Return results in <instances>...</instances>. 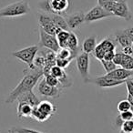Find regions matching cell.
I'll return each mask as SVG.
<instances>
[{
    "label": "cell",
    "instance_id": "1",
    "mask_svg": "<svg viewBox=\"0 0 133 133\" xmlns=\"http://www.w3.org/2000/svg\"><path fill=\"white\" fill-rule=\"evenodd\" d=\"M23 76L22 79L19 81L17 86L11 90V92L6 97L5 103L6 104H11L14 101H16L17 97L21 95L22 93L26 92V91L32 90L36 85L37 84L38 80L40 79L41 77L44 75L42 69H28L23 70Z\"/></svg>",
    "mask_w": 133,
    "mask_h": 133
},
{
    "label": "cell",
    "instance_id": "2",
    "mask_svg": "<svg viewBox=\"0 0 133 133\" xmlns=\"http://www.w3.org/2000/svg\"><path fill=\"white\" fill-rule=\"evenodd\" d=\"M30 10L31 9H30L28 1L20 0L0 8V18L21 17V16L28 15Z\"/></svg>",
    "mask_w": 133,
    "mask_h": 133
},
{
    "label": "cell",
    "instance_id": "3",
    "mask_svg": "<svg viewBox=\"0 0 133 133\" xmlns=\"http://www.w3.org/2000/svg\"><path fill=\"white\" fill-rule=\"evenodd\" d=\"M57 111V107L48 100H42L33 109L31 118L38 122L48 121Z\"/></svg>",
    "mask_w": 133,
    "mask_h": 133
},
{
    "label": "cell",
    "instance_id": "4",
    "mask_svg": "<svg viewBox=\"0 0 133 133\" xmlns=\"http://www.w3.org/2000/svg\"><path fill=\"white\" fill-rule=\"evenodd\" d=\"M38 50H39L38 46H26V48H22V49L12 52L11 55L13 57H17V59H19L22 62L26 63L28 66V68H31L33 66L34 59H35Z\"/></svg>",
    "mask_w": 133,
    "mask_h": 133
},
{
    "label": "cell",
    "instance_id": "5",
    "mask_svg": "<svg viewBox=\"0 0 133 133\" xmlns=\"http://www.w3.org/2000/svg\"><path fill=\"white\" fill-rule=\"evenodd\" d=\"M37 22H38V28H42L46 33L50 35L57 36V34L60 30H62L52 21L49 13L46 12L37 13Z\"/></svg>",
    "mask_w": 133,
    "mask_h": 133
},
{
    "label": "cell",
    "instance_id": "6",
    "mask_svg": "<svg viewBox=\"0 0 133 133\" xmlns=\"http://www.w3.org/2000/svg\"><path fill=\"white\" fill-rule=\"evenodd\" d=\"M38 31H39V42L37 46L39 48H48V49L52 50V51L57 53L59 50V48H60L58 42H57V37L46 33L40 28H38Z\"/></svg>",
    "mask_w": 133,
    "mask_h": 133
},
{
    "label": "cell",
    "instance_id": "7",
    "mask_svg": "<svg viewBox=\"0 0 133 133\" xmlns=\"http://www.w3.org/2000/svg\"><path fill=\"white\" fill-rule=\"evenodd\" d=\"M76 63L84 83H88L89 79V54L85 52L79 53L76 57Z\"/></svg>",
    "mask_w": 133,
    "mask_h": 133
},
{
    "label": "cell",
    "instance_id": "8",
    "mask_svg": "<svg viewBox=\"0 0 133 133\" xmlns=\"http://www.w3.org/2000/svg\"><path fill=\"white\" fill-rule=\"evenodd\" d=\"M111 17H113L112 14L108 12L103 6L97 5V6H93L88 13L85 14V22L92 23L95 21H98Z\"/></svg>",
    "mask_w": 133,
    "mask_h": 133
},
{
    "label": "cell",
    "instance_id": "9",
    "mask_svg": "<svg viewBox=\"0 0 133 133\" xmlns=\"http://www.w3.org/2000/svg\"><path fill=\"white\" fill-rule=\"evenodd\" d=\"M37 92L43 97H48V98H57L60 96L62 92V89L58 87H52L48 85L46 82L45 78L41 79L37 85Z\"/></svg>",
    "mask_w": 133,
    "mask_h": 133
},
{
    "label": "cell",
    "instance_id": "10",
    "mask_svg": "<svg viewBox=\"0 0 133 133\" xmlns=\"http://www.w3.org/2000/svg\"><path fill=\"white\" fill-rule=\"evenodd\" d=\"M88 83H92L99 88L108 89V88H114V87H117V86H120L125 83V81H123V80L114 79V78H110V77L107 76V75H104V76L89 78Z\"/></svg>",
    "mask_w": 133,
    "mask_h": 133
},
{
    "label": "cell",
    "instance_id": "11",
    "mask_svg": "<svg viewBox=\"0 0 133 133\" xmlns=\"http://www.w3.org/2000/svg\"><path fill=\"white\" fill-rule=\"evenodd\" d=\"M65 19H66V25L69 26V29L75 30L78 29L85 22V14L82 11L75 12V13L66 15Z\"/></svg>",
    "mask_w": 133,
    "mask_h": 133
},
{
    "label": "cell",
    "instance_id": "12",
    "mask_svg": "<svg viewBox=\"0 0 133 133\" xmlns=\"http://www.w3.org/2000/svg\"><path fill=\"white\" fill-rule=\"evenodd\" d=\"M112 14L114 17L125 19L126 21H130L132 19V13L129 9L128 2H117Z\"/></svg>",
    "mask_w": 133,
    "mask_h": 133
},
{
    "label": "cell",
    "instance_id": "13",
    "mask_svg": "<svg viewBox=\"0 0 133 133\" xmlns=\"http://www.w3.org/2000/svg\"><path fill=\"white\" fill-rule=\"evenodd\" d=\"M70 6L69 0H49L50 13L66 15Z\"/></svg>",
    "mask_w": 133,
    "mask_h": 133
},
{
    "label": "cell",
    "instance_id": "14",
    "mask_svg": "<svg viewBox=\"0 0 133 133\" xmlns=\"http://www.w3.org/2000/svg\"><path fill=\"white\" fill-rule=\"evenodd\" d=\"M107 76L114 78L117 80H123L125 81L126 79L133 77V70H129V69H123V68H117L116 69L112 70L111 72L107 73Z\"/></svg>",
    "mask_w": 133,
    "mask_h": 133
},
{
    "label": "cell",
    "instance_id": "15",
    "mask_svg": "<svg viewBox=\"0 0 133 133\" xmlns=\"http://www.w3.org/2000/svg\"><path fill=\"white\" fill-rule=\"evenodd\" d=\"M34 107L30 104L26 102H18L17 108V115L18 119H24V118H31L32 112H33Z\"/></svg>",
    "mask_w": 133,
    "mask_h": 133
},
{
    "label": "cell",
    "instance_id": "16",
    "mask_svg": "<svg viewBox=\"0 0 133 133\" xmlns=\"http://www.w3.org/2000/svg\"><path fill=\"white\" fill-rule=\"evenodd\" d=\"M17 102H26V103H28L31 106H33L34 108L38 105L39 102H40L39 98H37V95L32 90L26 91V92H24L21 95H19V96L17 97Z\"/></svg>",
    "mask_w": 133,
    "mask_h": 133
},
{
    "label": "cell",
    "instance_id": "17",
    "mask_svg": "<svg viewBox=\"0 0 133 133\" xmlns=\"http://www.w3.org/2000/svg\"><path fill=\"white\" fill-rule=\"evenodd\" d=\"M113 37H114L116 42L118 43L122 48H126V46H132V42H131V40L129 38L127 34L125 33L124 29H118V30H117V31H115Z\"/></svg>",
    "mask_w": 133,
    "mask_h": 133
},
{
    "label": "cell",
    "instance_id": "18",
    "mask_svg": "<svg viewBox=\"0 0 133 133\" xmlns=\"http://www.w3.org/2000/svg\"><path fill=\"white\" fill-rule=\"evenodd\" d=\"M79 43H78V38L77 37V35L74 32H69V36L68 41H66V48H69L72 51L73 55H74L75 58L78 55V51H79Z\"/></svg>",
    "mask_w": 133,
    "mask_h": 133
},
{
    "label": "cell",
    "instance_id": "19",
    "mask_svg": "<svg viewBox=\"0 0 133 133\" xmlns=\"http://www.w3.org/2000/svg\"><path fill=\"white\" fill-rule=\"evenodd\" d=\"M96 46H97V36L91 35L84 39L83 43H82V52H85L87 54L93 53Z\"/></svg>",
    "mask_w": 133,
    "mask_h": 133
},
{
    "label": "cell",
    "instance_id": "20",
    "mask_svg": "<svg viewBox=\"0 0 133 133\" xmlns=\"http://www.w3.org/2000/svg\"><path fill=\"white\" fill-rule=\"evenodd\" d=\"M99 45L104 49L105 52L111 51V50H116L117 42L115 40L114 37H108L106 38L102 39L99 42Z\"/></svg>",
    "mask_w": 133,
    "mask_h": 133
},
{
    "label": "cell",
    "instance_id": "21",
    "mask_svg": "<svg viewBox=\"0 0 133 133\" xmlns=\"http://www.w3.org/2000/svg\"><path fill=\"white\" fill-rule=\"evenodd\" d=\"M69 30H60L58 33L57 34V42H58V45L60 48H66V41H68V38H69Z\"/></svg>",
    "mask_w": 133,
    "mask_h": 133
},
{
    "label": "cell",
    "instance_id": "22",
    "mask_svg": "<svg viewBox=\"0 0 133 133\" xmlns=\"http://www.w3.org/2000/svg\"><path fill=\"white\" fill-rule=\"evenodd\" d=\"M57 58H62V59H70V60L75 58L72 51L68 48H59V50L57 52Z\"/></svg>",
    "mask_w": 133,
    "mask_h": 133
},
{
    "label": "cell",
    "instance_id": "23",
    "mask_svg": "<svg viewBox=\"0 0 133 133\" xmlns=\"http://www.w3.org/2000/svg\"><path fill=\"white\" fill-rule=\"evenodd\" d=\"M120 66L129 70H133V56L124 54Z\"/></svg>",
    "mask_w": 133,
    "mask_h": 133
},
{
    "label": "cell",
    "instance_id": "24",
    "mask_svg": "<svg viewBox=\"0 0 133 133\" xmlns=\"http://www.w3.org/2000/svg\"><path fill=\"white\" fill-rule=\"evenodd\" d=\"M100 63H101V65L103 66L104 70L106 71V73L111 72L112 70L116 69L117 66H118L114 62H113V61H108V60H105V59L100 60Z\"/></svg>",
    "mask_w": 133,
    "mask_h": 133
},
{
    "label": "cell",
    "instance_id": "25",
    "mask_svg": "<svg viewBox=\"0 0 133 133\" xmlns=\"http://www.w3.org/2000/svg\"><path fill=\"white\" fill-rule=\"evenodd\" d=\"M49 74L53 75L54 77H56V78L59 79V78H61L65 74H66V71H65L63 69H61V68H59L58 66H57V65H54V66L51 68V69H50Z\"/></svg>",
    "mask_w": 133,
    "mask_h": 133
},
{
    "label": "cell",
    "instance_id": "26",
    "mask_svg": "<svg viewBox=\"0 0 133 133\" xmlns=\"http://www.w3.org/2000/svg\"><path fill=\"white\" fill-rule=\"evenodd\" d=\"M44 76H45V78H44L45 80H46V82L48 84V85L52 86V87L60 88V84H59L58 78H57L56 77H54L53 75H51V74H46V75H44Z\"/></svg>",
    "mask_w": 133,
    "mask_h": 133
},
{
    "label": "cell",
    "instance_id": "27",
    "mask_svg": "<svg viewBox=\"0 0 133 133\" xmlns=\"http://www.w3.org/2000/svg\"><path fill=\"white\" fill-rule=\"evenodd\" d=\"M118 112H124V111L131 110V106L130 103L128 99H123L120 100L118 103Z\"/></svg>",
    "mask_w": 133,
    "mask_h": 133
},
{
    "label": "cell",
    "instance_id": "28",
    "mask_svg": "<svg viewBox=\"0 0 133 133\" xmlns=\"http://www.w3.org/2000/svg\"><path fill=\"white\" fill-rule=\"evenodd\" d=\"M11 130L14 133H44V132L35 130V129H28V128H23V127H12Z\"/></svg>",
    "mask_w": 133,
    "mask_h": 133
},
{
    "label": "cell",
    "instance_id": "29",
    "mask_svg": "<svg viewBox=\"0 0 133 133\" xmlns=\"http://www.w3.org/2000/svg\"><path fill=\"white\" fill-rule=\"evenodd\" d=\"M105 53L106 52L104 51V49L101 48V46H100L99 44H98L96 46V48L94 49V51H93V56H94L98 60L100 61L104 58V55H105Z\"/></svg>",
    "mask_w": 133,
    "mask_h": 133
},
{
    "label": "cell",
    "instance_id": "30",
    "mask_svg": "<svg viewBox=\"0 0 133 133\" xmlns=\"http://www.w3.org/2000/svg\"><path fill=\"white\" fill-rule=\"evenodd\" d=\"M120 129L125 132H133V118L124 121L120 127Z\"/></svg>",
    "mask_w": 133,
    "mask_h": 133
},
{
    "label": "cell",
    "instance_id": "31",
    "mask_svg": "<svg viewBox=\"0 0 133 133\" xmlns=\"http://www.w3.org/2000/svg\"><path fill=\"white\" fill-rule=\"evenodd\" d=\"M70 63H71L70 59H62V58H57V59H56V65L63 69H66V68L69 66Z\"/></svg>",
    "mask_w": 133,
    "mask_h": 133
},
{
    "label": "cell",
    "instance_id": "32",
    "mask_svg": "<svg viewBox=\"0 0 133 133\" xmlns=\"http://www.w3.org/2000/svg\"><path fill=\"white\" fill-rule=\"evenodd\" d=\"M125 85L127 87L128 94L133 97V77L125 80Z\"/></svg>",
    "mask_w": 133,
    "mask_h": 133
},
{
    "label": "cell",
    "instance_id": "33",
    "mask_svg": "<svg viewBox=\"0 0 133 133\" xmlns=\"http://www.w3.org/2000/svg\"><path fill=\"white\" fill-rule=\"evenodd\" d=\"M124 53L122 51L120 52H116V55H115L114 58H113V62L117 65V66H119L121 65V61H122V57H123Z\"/></svg>",
    "mask_w": 133,
    "mask_h": 133
},
{
    "label": "cell",
    "instance_id": "34",
    "mask_svg": "<svg viewBox=\"0 0 133 133\" xmlns=\"http://www.w3.org/2000/svg\"><path fill=\"white\" fill-rule=\"evenodd\" d=\"M115 55H116V50H111V51H108L105 53L104 55V58L105 60L108 61H113V58H114Z\"/></svg>",
    "mask_w": 133,
    "mask_h": 133
},
{
    "label": "cell",
    "instance_id": "35",
    "mask_svg": "<svg viewBox=\"0 0 133 133\" xmlns=\"http://www.w3.org/2000/svg\"><path fill=\"white\" fill-rule=\"evenodd\" d=\"M124 31H125V33L127 34L129 38L131 40V42H133V26H129V28H125Z\"/></svg>",
    "mask_w": 133,
    "mask_h": 133
},
{
    "label": "cell",
    "instance_id": "36",
    "mask_svg": "<svg viewBox=\"0 0 133 133\" xmlns=\"http://www.w3.org/2000/svg\"><path fill=\"white\" fill-rule=\"evenodd\" d=\"M122 52L126 55H130L133 56V49H132V46H126V48H122Z\"/></svg>",
    "mask_w": 133,
    "mask_h": 133
},
{
    "label": "cell",
    "instance_id": "37",
    "mask_svg": "<svg viewBox=\"0 0 133 133\" xmlns=\"http://www.w3.org/2000/svg\"><path fill=\"white\" fill-rule=\"evenodd\" d=\"M109 0H98V5H99V6H103L104 4H106L107 2H109Z\"/></svg>",
    "mask_w": 133,
    "mask_h": 133
},
{
    "label": "cell",
    "instance_id": "38",
    "mask_svg": "<svg viewBox=\"0 0 133 133\" xmlns=\"http://www.w3.org/2000/svg\"><path fill=\"white\" fill-rule=\"evenodd\" d=\"M0 133H14V132L11 130V129H8V130H0Z\"/></svg>",
    "mask_w": 133,
    "mask_h": 133
},
{
    "label": "cell",
    "instance_id": "39",
    "mask_svg": "<svg viewBox=\"0 0 133 133\" xmlns=\"http://www.w3.org/2000/svg\"><path fill=\"white\" fill-rule=\"evenodd\" d=\"M112 1H115V2H128V0H112Z\"/></svg>",
    "mask_w": 133,
    "mask_h": 133
},
{
    "label": "cell",
    "instance_id": "40",
    "mask_svg": "<svg viewBox=\"0 0 133 133\" xmlns=\"http://www.w3.org/2000/svg\"><path fill=\"white\" fill-rule=\"evenodd\" d=\"M119 133H133V132H125V131H123V130H121V129H120Z\"/></svg>",
    "mask_w": 133,
    "mask_h": 133
},
{
    "label": "cell",
    "instance_id": "41",
    "mask_svg": "<svg viewBox=\"0 0 133 133\" xmlns=\"http://www.w3.org/2000/svg\"><path fill=\"white\" fill-rule=\"evenodd\" d=\"M132 49H133V42H132Z\"/></svg>",
    "mask_w": 133,
    "mask_h": 133
}]
</instances>
